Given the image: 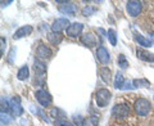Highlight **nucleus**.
<instances>
[{"label": "nucleus", "instance_id": "1", "mask_svg": "<svg viewBox=\"0 0 154 126\" xmlns=\"http://www.w3.org/2000/svg\"><path fill=\"white\" fill-rule=\"evenodd\" d=\"M110 99H112V93H110L108 89H100V90H98V93L95 95L96 104H98V107H100V108L107 107Z\"/></svg>", "mask_w": 154, "mask_h": 126}, {"label": "nucleus", "instance_id": "2", "mask_svg": "<svg viewBox=\"0 0 154 126\" xmlns=\"http://www.w3.org/2000/svg\"><path fill=\"white\" fill-rule=\"evenodd\" d=\"M134 107H135V111H136L137 115L146 116L149 113V111H150L152 104H150V102H149L148 99H145V98H139L136 102H135Z\"/></svg>", "mask_w": 154, "mask_h": 126}, {"label": "nucleus", "instance_id": "3", "mask_svg": "<svg viewBox=\"0 0 154 126\" xmlns=\"http://www.w3.org/2000/svg\"><path fill=\"white\" fill-rule=\"evenodd\" d=\"M128 115H130V107L125 103L116 104L112 108V116L114 118H126Z\"/></svg>", "mask_w": 154, "mask_h": 126}, {"label": "nucleus", "instance_id": "4", "mask_svg": "<svg viewBox=\"0 0 154 126\" xmlns=\"http://www.w3.org/2000/svg\"><path fill=\"white\" fill-rule=\"evenodd\" d=\"M36 99L42 107H48L51 103V95L45 89H38L36 91Z\"/></svg>", "mask_w": 154, "mask_h": 126}, {"label": "nucleus", "instance_id": "5", "mask_svg": "<svg viewBox=\"0 0 154 126\" xmlns=\"http://www.w3.org/2000/svg\"><path fill=\"white\" fill-rule=\"evenodd\" d=\"M71 26L69 21L67 18H58L53 22L51 25V32H57V33H60V31L67 30Z\"/></svg>", "mask_w": 154, "mask_h": 126}, {"label": "nucleus", "instance_id": "6", "mask_svg": "<svg viewBox=\"0 0 154 126\" xmlns=\"http://www.w3.org/2000/svg\"><path fill=\"white\" fill-rule=\"evenodd\" d=\"M35 55H36V58H37L38 61H42V62H44V61L49 59V58L51 57V50H50V48H48L46 45L41 44V45L37 46Z\"/></svg>", "mask_w": 154, "mask_h": 126}, {"label": "nucleus", "instance_id": "7", "mask_svg": "<svg viewBox=\"0 0 154 126\" xmlns=\"http://www.w3.org/2000/svg\"><path fill=\"white\" fill-rule=\"evenodd\" d=\"M58 3H62L59 5V12L60 13L75 16V13L77 12V7L73 3H71V2H58Z\"/></svg>", "mask_w": 154, "mask_h": 126}, {"label": "nucleus", "instance_id": "8", "mask_svg": "<svg viewBox=\"0 0 154 126\" xmlns=\"http://www.w3.org/2000/svg\"><path fill=\"white\" fill-rule=\"evenodd\" d=\"M127 12L131 17H136L139 16V13H140L141 11V3L140 2H136V0H130V2H127Z\"/></svg>", "mask_w": 154, "mask_h": 126}, {"label": "nucleus", "instance_id": "9", "mask_svg": "<svg viewBox=\"0 0 154 126\" xmlns=\"http://www.w3.org/2000/svg\"><path fill=\"white\" fill-rule=\"evenodd\" d=\"M9 103H11V109L14 116H21L23 113V107L21 104V98L19 96H13L9 100Z\"/></svg>", "mask_w": 154, "mask_h": 126}, {"label": "nucleus", "instance_id": "10", "mask_svg": "<svg viewBox=\"0 0 154 126\" xmlns=\"http://www.w3.org/2000/svg\"><path fill=\"white\" fill-rule=\"evenodd\" d=\"M84 30V25L80 22H75V23H71V26L67 28V35H68L69 37H77L80 35L81 32H82Z\"/></svg>", "mask_w": 154, "mask_h": 126}, {"label": "nucleus", "instance_id": "11", "mask_svg": "<svg viewBox=\"0 0 154 126\" xmlns=\"http://www.w3.org/2000/svg\"><path fill=\"white\" fill-rule=\"evenodd\" d=\"M32 31H33L32 26H30V25L22 26V27H19L16 32H14L13 39H14V40H19V39H22V37H25V36L31 35V32H32Z\"/></svg>", "mask_w": 154, "mask_h": 126}, {"label": "nucleus", "instance_id": "12", "mask_svg": "<svg viewBox=\"0 0 154 126\" xmlns=\"http://www.w3.org/2000/svg\"><path fill=\"white\" fill-rule=\"evenodd\" d=\"M96 57H98L99 62L102 65H107V63L110 61V55H109V52L105 49L104 46H99L98 50H96Z\"/></svg>", "mask_w": 154, "mask_h": 126}, {"label": "nucleus", "instance_id": "13", "mask_svg": "<svg viewBox=\"0 0 154 126\" xmlns=\"http://www.w3.org/2000/svg\"><path fill=\"white\" fill-rule=\"evenodd\" d=\"M33 70H35L36 75H37L38 77H44L45 72H46V66H45V63L42 62V61L36 59L35 63H33Z\"/></svg>", "mask_w": 154, "mask_h": 126}, {"label": "nucleus", "instance_id": "14", "mask_svg": "<svg viewBox=\"0 0 154 126\" xmlns=\"http://www.w3.org/2000/svg\"><path fill=\"white\" fill-rule=\"evenodd\" d=\"M81 43H82V44H85L86 46L91 48V46L96 45V39H95V36L93 35V33L88 32V33H85V35L81 36Z\"/></svg>", "mask_w": 154, "mask_h": 126}, {"label": "nucleus", "instance_id": "15", "mask_svg": "<svg viewBox=\"0 0 154 126\" xmlns=\"http://www.w3.org/2000/svg\"><path fill=\"white\" fill-rule=\"evenodd\" d=\"M136 54H137V57L140 58L141 61L154 63V54H153V53H149V52L143 50V49H137L136 50Z\"/></svg>", "mask_w": 154, "mask_h": 126}, {"label": "nucleus", "instance_id": "16", "mask_svg": "<svg viewBox=\"0 0 154 126\" xmlns=\"http://www.w3.org/2000/svg\"><path fill=\"white\" fill-rule=\"evenodd\" d=\"M48 40H49L51 44L58 45L59 43H62V40H63V36H62L60 33H57V32H50V33H48Z\"/></svg>", "mask_w": 154, "mask_h": 126}, {"label": "nucleus", "instance_id": "17", "mask_svg": "<svg viewBox=\"0 0 154 126\" xmlns=\"http://www.w3.org/2000/svg\"><path fill=\"white\" fill-rule=\"evenodd\" d=\"M100 77H102V80L105 84H109L110 82L112 77H110V70L108 67H102V68H100Z\"/></svg>", "mask_w": 154, "mask_h": 126}, {"label": "nucleus", "instance_id": "18", "mask_svg": "<svg viewBox=\"0 0 154 126\" xmlns=\"http://www.w3.org/2000/svg\"><path fill=\"white\" fill-rule=\"evenodd\" d=\"M135 40L139 43V45H141V46H144V48H150V46L153 45V43L149 40V39L144 37V36H141V35H135Z\"/></svg>", "mask_w": 154, "mask_h": 126}, {"label": "nucleus", "instance_id": "19", "mask_svg": "<svg viewBox=\"0 0 154 126\" xmlns=\"http://www.w3.org/2000/svg\"><path fill=\"white\" fill-rule=\"evenodd\" d=\"M99 125V118L96 116H90V117H86L82 121V126H98Z\"/></svg>", "mask_w": 154, "mask_h": 126}, {"label": "nucleus", "instance_id": "20", "mask_svg": "<svg viewBox=\"0 0 154 126\" xmlns=\"http://www.w3.org/2000/svg\"><path fill=\"white\" fill-rule=\"evenodd\" d=\"M132 85L134 88H148L149 85H150V82H149L146 79H135L132 81Z\"/></svg>", "mask_w": 154, "mask_h": 126}, {"label": "nucleus", "instance_id": "21", "mask_svg": "<svg viewBox=\"0 0 154 126\" xmlns=\"http://www.w3.org/2000/svg\"><path fill=\"white\" fill-rule=\"evenodd\" d=\"M28 75H30L28 67H27V66H23V67H21V68H19V71H18L17 79H18V80H21V81H23V80H26V79H27Z\"/></svg>", "mask_w": 154, "mask_h": 126}, {"label": "nucleus", "instance_id": "22", "mask_svg": "<svg viewBox=\"0 0 154 126\" xmlns=\"http://www.w3.org/2000/svg\"><path fill=\"white\" fill-rule=\"evenodd\" d=\"M125 79H123V75L122 74H117L116 75V79H114V88L116 89H122L123 85H125Z\"/></svg>", "mask_w": 154, "mask_h": 126}, {"label": "nucleus", "instance_id": "23", "mask_svg": "<svg viewBox=\"0 0 154 126\" xmlns=\"http://www.w3.org/2000/svg\"><path fill=\"white\" fill-rule=\"evenodd\" d=\"M107 33H108V39H109L110 45L116 46L117 45V35H116V31L113 30V28H109V30L107 31Z\"/></svg>", "mask_w": 154, "mask_h": 126}, {"label": "nucleus", "instance_id": "24", "mask_svg": "<svg viewBox=\"0 0 154 126\" xmlns=\"http://www.w3.org/2000/svg\"><path fill=\"white\" fill-rule=\"evenodd\" d=\"M50 116L51 117H54V118H57V120H64V118H62V117H64L63 112H62L59 108H57V107L50 111Z\"/></svg>", "mask_w": 154, "mask_h": 126}, {"label": "nucleus", "instance_id": "25", "mask_svg": "<svg viewBox=\"0 0 154 126\" xmlns=\"http://www.w3.org/2000/svg\"><path fill=\"white\" fill-rule=\"evenodd\" d=\"M118 66L121 67L122 70L127 68V66H128V62H127L126 57H125L123 54H119V55H118Z\"/></svg>", "mask_w": 154, "mask_h": 126}, {"label": "nucleus", "instance_id": "26", "mask_svg": "<svg viewBox=\"0 0 154 126\" xmlns=\"http://www.w3.org/2000/svg\"><path fill=\"white\" fill-rule=\"evenodd\" d=\"M11 109V103L8 100H5V98H2V113H7L8 111Z\"/></svg>", "mask_w": 154, "mask_h": 126}, {"label": "nucleus", "instance_id": "27", "mask_svg": "<svg viewBox=\"0 0 154 126\" xmlns=\"http://www.w3.org/2000/svg\"><path fill=\"white\" fill-rule=\"evenodd\" d=\"M96 12V8L95 7H91V5H88V7H85L84 9H82V14L84 16H91V14H94Z\"/></svg>", "mask_w": 154, "mask_h": 126}, {"label": "nucleus", "instance_id": "28", "mask_svg": "<svg viewBox=\"0 0 154 126\" xmlns=\"http://www.w3.org/2000/svg\"><path fill=\"white\" fill-rule=\"evenodd\" d=\"M55 126H75L72 122H68L67 120H57L55 121Z\"/></svg>", "mask_w": 154, "mask_h": 126}, {"label": "nucleus", "instance_id": "29", "mask_svg": "<svg viewBox=\"0 0 154 126\" xmlns=\"http://www.w3.org/2000/svg\"><path fill=\"white\" fill-rule=\"evenodd\" d=\"M12 121V118L8 116V113H2V122L3 124H9Z\"/></svg>", "mask_w": 154, "mask_h": 126}, {"label": "nucleus", "instance_id": "30", "mask_svg": "<svg viewBox=\"0 0 154 126\" xmlns=\"http://www.w3.org/2000/svg\"><path fill=\"white\" fill-rule=\"evenodd\" d=\"M132 90V89H135L134 88V85H132V82H130V81H126L125 82V85H123V88H122V90Z\"/></svg>", "mask_w": 154, "mask_h": 126}, {"label": "nucleus", "instance_id": "31", "mask_svg": "<svg viewBox=\"0 0 154 126\" xmlns=\"http://www.w3.org/2000/svg\"><path fill=\"white\" fill-rule=\"evenodd\" d=\"M14 52H16V49H14V48H13V49L11 50V53H9V57H8V62H13V57H14Z\"/></svg>", "mask_w": 154, "mask_h": 126}, {"label": "nucleus", "instance_id": "32", "mask_svg": "<svg viewBox=\"0 0 154 126\" xmlns=\"http://www.w3.org/2000/svg\"><path fill=\"white\" fill-rule=\"evenodd\" d=\"M0 40H2V55H4V48H5V39L2 37Z\"/></svg>", "mask_w": 154, "mask_h": 126}, {"label": "nucleus", "instance_id": "33", "mask_svg": "<svg viewBox=\"0 0 154 126\" xmlns=\"http://www.w3.org/2000/svg\"><path fill=\"white\" fill-rule=\"evenodd\" d=\"M11 3H12V0H9V2H2V8H4V7H8Z\"/></svg>", "mask_w": 154, "mask_h": 126}, {"label": "nucleus", "instance_id": "34", "mask_svg": "<svg viewBox=\"0 0 154 126\" xmlns=\"http://www.w3.org/2000/svg\"><path fill=\"white\" fill-rule=\"evenodd\" d=\"M150 41L154 44V32H153V33H150Z\"/></svg>", "mask_w": 154, "mask_h": 126}]
</instances>
